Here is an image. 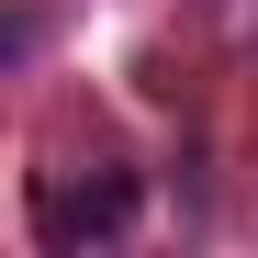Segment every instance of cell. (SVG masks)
I'll use <instances>...</instances> for the list:
<instances>
[{
    "label": "cell",
    "mask_w": 258,
    "mask_h": 258,
    "mask_svg": "<svg viewBox=\"0 0 258 258\" xmlns=\"http://www.w3.org/2000/svg\"><path fill=\"white\" fill-rule=\"evenodd\" d=\"M123 225H135V168H90V180H45L34 191V236H45L56 258L112 247Z\"/></svg>",
    "instance_id": "6da1fadb"
}]
</instances>
